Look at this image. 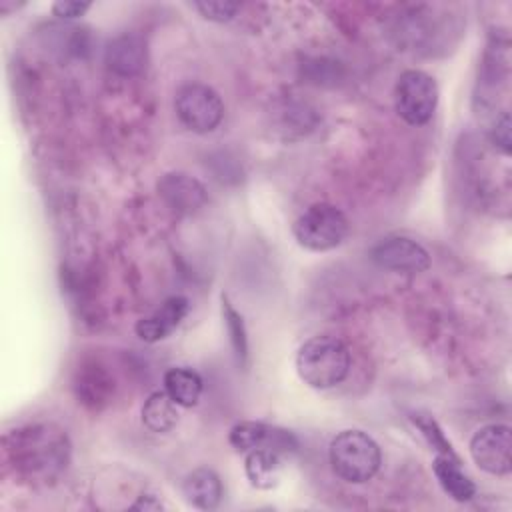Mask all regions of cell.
I'll use <instances>...</instances> for the list:
<instances>
[{
    "label": "cell",
    "mask_w": 512,
    "mask_h": 512,
    "mask_svg": "<svg viewBox=\"0 0 512 512\" xmlns=\"http://www.w3.org/2000/svg\"><path fill=\"white\" fill-rule=\"evenodd\" d=\"M438 104V84L422 70H404L394 88V108L410 126L426 124Z\"/></svg>",
    "instance_id": "5b68a950"
},
{
    "label": "cell",
    "mask_w": 512,
    "mask_h": 512,
    "mask_svg": "<svg viewBox=\"0 0 512 512\" xmlns=\"http://www.w3.org/2000/svg\"><path fill=\"white\" fill-rule=\"evenodd\" d=\"M348 346L330 334L308 338L296 352V372L304 384L326 390L340 384L350 372Z\"/></svg>",
    "instance_id": "7a4b0ae2"
},
{
    "label": "cell",
    "mask_w": 512,
    "mask_h": 512,
    "mask_svg": "<svg viewBox=\"0 0 512 512\" xmlns=\"http://www.w3.org/2000/svg\"><path fill=\"white\" fill-rule=\"evenodd\" d=\"M188 314V300L184 296H170L148 318L136 322V334L140 340L154 344L170 336Z\"/></svg>",
    "instance_id": "8fae6325"
},
{
    "label": "cell",
    "mask_w": 512,
    "mask_h": 512,
    "mask_svg": "<svg viewBox=\"0 0 512 512\" xmlns=\"http://www.w3.org/2000/svg\"><path fill=\"white\" fill-rule=\"evenodd\" d=\"M202 378L196 370L186 366H176L166 370L164 374V390L166 394L182 408H192L198 404L202 396Z\"/></svg>",
    "instance_id": "e0dca14e"
},
{
    "label": "cell",
    "mask_w": 512,
    "mask_h": 512,
    "mask_svg": "<svg viewBox=\"0 0 512 512\" xmlns=\"http://www.w3.org/2000/svg\"><path fill=\"white\" fill-rule=\"evenodd\" d=\"M490 138H492V144L504 154V156H510L512 152V136H510V116L508 112H504L492 126L490 130Z\"/></svg>",
    "instance_id": "7402d4cb"
},
{
    "label": "cell",
    "mask_w": 512,
    "mask_h": 512,
    "mask_svg": "<svg viewBox=\"0 0 512 512\" xmlns=\"http://www.w3.org/2000/svg\"><path fill=\"white\" fill-rule=\"evenodd\" d=\"M140 416H142V424L156 434L170 432L178 424V418H180L178 404L166 394V390L152 392L144 400Z\"/></svg>",
    "instance_id": "ac0fdd59"
},
{
    "label": "cell",
    "mask_w": 512,
    "mask_h": 512,
    "mask_svg": "<svg viewBox=\"0 0 512 512\" xmlns=\"http://www.w3.org/2000/svg\"><path fill=\"white\" fill-rule=\"evenodd\" d=\"M74 390L78 402L92 410H100L110 402V396L114 392V380L102 366L88 364L76 372Z\"/></svg>",
    "instance_id": "5bb4252c"
},
{
    "label": "cell",
    "mask_w": 512,
    "mask_h": 512,
    "mask_svg": "<svg viewBox=\"0 0 512 512\" xmlns=\"http://www.w3.org/2000/svg\"><path fill=\"white\" fill-rule=\"evenodd\" d=\"M370 258L384 270L392 272H424L430 268L428 250L412 238L390 236L376 242L370 250Z\"/></svg>",
    "instance_id": "9c48e42d"
},
{
    "label": "cell",
    "mask_w": 512,
    "mask_h": 512,
    "mask_svg": "<svg viewBox=\"0 0 512 512\" xmlns=\"http://www.w3.org/2000/svg\"><path fill=\"white\" fill-rule=\"evenodd\" d=\"M220 308H222V320L228 332V340L230 346L234 350V356L238 360V364H246L248 360V332H246V324L242 314L232 306V302L228 300L226 294L220 296Z\"/></svg>",
    "instance_id": "d6986e66"
},
{
    "label": "cell",
    "mask_w": 512,
    "mask_h": 512,
    "mask_svg": "<svg viewBox=\"0 0 512 512\" xmlns=\"http://www.w3.org/2000/svg\"><path fill=\"white\" fill-rule=\"evenodd\" d=\"M228 442L238 452H250L254 448H270L282 456L298 450V440L290 430H282L256 420L236 422L228 432Z\"/></svg>",
    "instance_id": "ba28073f"
},
{
    "label": "cell",
    "mask_w": 512,
    "mask_h": 512,
    "mask_svg": "<svg viewBox=\"0 0 512 512\" xmlns=\"http://www.w3.org/2000/svg\"><path fill=\"white\" fill-rule=\"evenodd\" d=\"M182 494L184 498L200 510H214L224 494L220 476L206 466L194 468L182 480Z\"/></svg>",
    "instance_id": "4fadbf2b"
},
{
    "label": "cell",
    "mask_w": 512,
    "mask_h": 512,
    "mask_svg": "<svg viewBox=\"0 0 512 512\" xmlns=\"http://www.w3.org/2000/svg\"><path fill=\"white\" fill-rule=\"evenodd\" d=\"M282 458V454L264 446L246 452L244 472L248 482L258 490L274 488L282 476Z\"/></svg>",
    "instance_id": "2e32d148"
},
{
    "label": "cell",
    "mask_w": 512,
    "mask_h": 512,
    "mask_svg": "<svg viewBox=\"0 0 512 512\" xmlns=\"http://www.w3.org/2000/svg\"><path fill=\"white\" fill-rule=\"evenodd\" d=\"M434 476L440 484V488L456 502H468L476 496V484L470 480V476L462 470V462L458 456H446L436 454L432 464Z\"/></svg>",
    "instance_id": "9a60e30c"
},
{
    "label": "cell",
    "mask_w": 512,
    "mask_h": 512,
    "mask_svg": "<svg viewBox=\"0 0 512 512\" xmlns=\"http://www.w3.org/2000/svg\"><path fill=\"white\" fill-rule=\"evenodd\" d=\"M174 110L178 120L196 134L216 130L224 118V104L218 92L200 82H190L178 88Z\"/></svg>",
    "instance_id": "8992f818"
},
{
    "label": "cell",
    "mask_w": 512,
    "mask_h": 512,
    "mask_svg": "<svg viewBox=\"0 0 512 512\" xmlns=\"http://www.w3.org/2000/svg\"><path fill=\"white\" fill-rule=\"evenodd\" d=\"M158 194L172 212L182 216L198 212L208 200L202 182L184 172L164 174L158 182Z\"/></svg>",
    "instance_id": "30bf717a"
},
{
    "label": "cell",
    "mask_w": 512,
    "mask_h": 512,
    "mask_svg": "<svg viewBox=\"0 0 512 512\" xmlns=\"http://www.w3.org/2000/svg\"><path fill=\"white\" fill-rule=\"evenodd\" d=\"M6 456L16 472L28 478H50L70 458L66 432L52 424H28L4 436Z\"/></svg>",
    "instance_id": "6da1fadb"
},
{
    "label": "cell",
    "mask_w": 512,
    "mask_h": 512,
    "mask_svg": "<svg viewBox=\"0 0 512 512\" xmlns=\"http://www.w3.org/2000/svg\"><path fill=\"white\" fill-rule=\"evenodd\" d=\"M90 2H76V0H58L52 4V14L62 20L80 18L90 10Z\"/></svg>",
    "instance_id": "603a6c76"
},
{
    "label": "cell",
    "mask_w": 512,
    "mask_h": 512,
    "mask_svg": "<svg viewBox=\"0 0 512 512\" xmlns=\"http://www.w3.org/2000/svg\"><path fill=\"white\" fill-rule=\"evenodd\" d=\"M106 66L118 76H134L146 66V42L140 34L116 36L106 48Z\"/></svg>",
    "instance_id": "7c38bea8"
},
{
    "label": "cell",
    "mask_w": 512,
    "mask_h": 512,
    "mask_svg": "<svg viewBox=\"0 0 512 512\" xmlns=\"http://www.w3.org/2000/svg\"><path fill=\"white\" fill-rule=\"evenodd\" d=\"M162 508V504L156 500V496H152V494H142L132 506H130V510H160Z\"/></svg>",
    "instance_id": "cb8c5ba5"
},
{
    "label": "cell",
    "mask_w": 512,
    "mask_h": 512,
    "mask_svg": "<svg viewBox=\"0 0 512 512\" xmlns=\"http://www.w3.org/2000/svg\"><path fill=\"white\" fill-rule=\"evenodd\" d=\"M412 422L418 426V430L422 432V436L426 438V442L436 450V454H446V456H458L452 448V444L446 440L442 428L438 426V422L430 416V414H422V412H414Z\"/></svg>",
    "instance_id": "ffe728a7"
},
{
    "label": "cell",
    "mask_w": 512,
    "mask_h": 512,
    "mask_svg": "<svg viewBox=\"0 0 512 512\" xmlns=\"http://www.w3.org/2000/svg\"><path fill=\"white\" fill-rule=\"evenodd\" d=\"M328 460L338 478L350 484H364L380 470L382 452L366 432L342 430L330 440Z\"/></svg>",
    "instance_id": "3957f363"
},
{
    "label": "cell",
    "mask_w": 512,
    "mask_h": 512,
    "mask_svg": "<svg viewBox=\"0 0 512 512\" xmlns=\"http://www.w3.org/2000/svg\"><path fill=\"white\" fill-rule=\"evenodd\" d=\"M474 464L492 474L506 476L512 470V430L508 424H486L470 438Z\"/></svg>",
    "instance_id": "52a82bcc"
},
{
    "label": "cell",
    "mask_w": 512,
    "mask_h": 512,
    "mask_svg": "<svg viewBox=\"0 0 512 512\" xmlns=\"http://www.w3.org/2000/svg\"><path fill=\"white\" fill-rule=\"evenodd\" d=\"M348 228V218L340 208L328 202H316L296 218L292 234L302 248L310 252H326L344 242Z\"/></svg>",
    "instance_id": "277c9868"
},
{
    "label": "cell",
    "mask_w": 512,
    "mask_h": 512,
    "mask_svg": "<svg viewBox=\"0 0 512 512\" xmlns=\"http://www.w3.org/2000/svg\"><path fill=\"white\" fill-rule=\"evenodd\" d=\"M194 8L210 22H228L240 10L238 2H196Z\"/></svg>",
    "instance_id": "44dd1931"
}]
</instances>
